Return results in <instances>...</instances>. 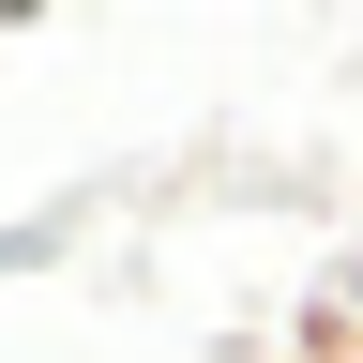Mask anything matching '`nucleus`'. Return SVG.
Segmentation results:
<instances>
[{
	"instance_id": "obj_1",
	"label": "nucleus",
	"mask_w": 363,
	"mask_h": 363,
	"mask_svg": "<svg viewBox=\"0 0 363 363\" xmlns=\"http://www.w3.org/2000/svg\"><path fill=\"white\" fill-rule=\"evenodd\" d=\"M288 363H363V318H348L333 288H318V303L288 318Z\"/></svg>"
}]
</instances>
